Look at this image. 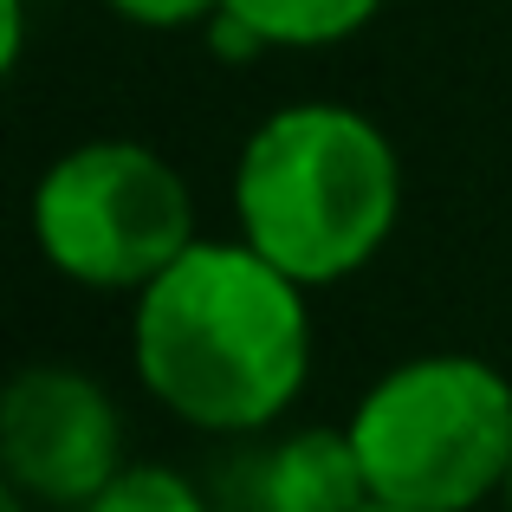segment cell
<instances>
[{"mask_svg": "<svg viewBox=\"0 0 512 512\" xmlns=\"http://www.w3.org/2000/svg\"><path fill=\"white\" fill-rule=\"evenodd\" d=\"M26 59V0H0V65H20Z\"/></svg>", "mask_w": 512, "mask_h": 512, "instance_id": "obj_10", "label": "cell"}, {"mask_svg": "<svg viewBox=\"0 0 512 512\" xmlns=\"http://www.w3.org/2000/svg\"><path fill=\"white\" fill-rule=\"evenodd\" d=\"M124 415L78 363H26L0 389V487L85 512L124 474Z\"/></svg>", "mask_w": 512, "mask_h": 512, "instance_id": "obj_5", "label": "cell"}, {"mask_svg": "<svg viewBox=\"0 0 512 512\" xmlns=\"http://www.w3.org/2000/svg\"><path fill=\"white\" fill-rule=\"evenodd\" d=\"M130 370L195 435H266L312 376V292L247 240H195L130 312Z\"/></svg>", "mask_w": 512, "mask_h": 512, "instance_id": "obj_1", "label": "cell"}, {"mask_svg": "<svg viewBox=\"0 0 512 512\" xmlns=\"http://www.w3.org/2000/svg\"><path fill=\"white\" fill-rule=\"evenodd\" d=\"M370 506L474 512L512 474V376L467 350L402 357L344 422Z\"/></svg>", "mask_w": 512, "mask_h": 512, "instance_id": "obj_3", "label": "cell"}, {"mask_svg": "<svg viewBox=\"0 0 512 512\" xmlns=\"http://www.w3.org/2000/svg\"><path fill=\"white\" fill-rule=\"evenodd\" d=\"M85 512H208V493L163 461H130Z\"/></svg>", "mask_w": 512, "mask_h": 512, "instance_id": "obj_8", "label": "cell"}, {"mask_svg": "<svg viewBox=\"0 0 512 512\" xmlns=\"http://www.w3.org/2000/svg\"><path fill=\"white\" fill-rule=\"evenodd\" d=\"M0 512H26V500H20L13 487H0Z\"/></svg>", "mask_w": 512, "mask_h": 512, "instance_id": "obj_11", "label": "cell"}, {"mask_svg": "<svg viewBox=\"0 0 512 512\" xmlns=\"http://www.w3.org/2000/svg\"><path fill=\"white\" fill-rule=\"evenodd\" d=\"M253 506L260 512H363L370 487H363L350 435L344 428H305V435H286L279 448H266L260 467H253Z\"/></svg>", "mask_w": 512, "mask_h": 512, "instance_id": "obj_6", "label": "cell"}, {"mask_svg": "<svg viewBox=\"0 0 512 512\" xmlns=\"http://www.w3.org/2000/svg\"><path fill=\"white\" fill-rule=\"evenodd\" d=\"M104 7L143 33H182V26H208L221 0H104Z\"/></svg>", "mask_w": 512, "mask_h": 512, "instance_id": "obj_9", "label": "cell"}, {"mask_svg": "<svg viewBox=\"0 0 512 512\" xmlns=\"http://www.w3.org/2000/svg\"><path fill=\"white\" fill-rule=\"evenodd\" d=\"M227 20H240L260 46H286V52H318V46H344L350 33L383 13V0H221Z\"/></svg>", "mask_w": 512, "mask_h": 512, "instance_id": "obj_7", "label": "cell"}, {"mask_svg": "<svg viewBox=\"0 0 512 512\" xmlns=\"http://www.w3.org/2000/svg\"><path fill=\"white\" fill-rule=\"evenodd\" d=\"M363 512H402V506H363Z\"/></svg>", "mask_w": 512, "mask_h": 512, "instance_id": "obj_13", "label": "cell"}, {"mask_svg": "<svg viewBox=\"0 0 512 512\" xmlns=\"http://www.w3.org/2000/svg\"><path fill=\"white\" fill-rule=\"evenodd\" d=\"M500 500H506V512H512V474H506V493H500Z\"/></svg>", "mask_w": 512, "mask_h": 512, "instance_id": "obj_12", "label": "cell"}, {"mask_svg": "<svg viewBox=\"0 0 512 512\" xmlns=\"http://www.w3.org/2000/svg\"><path fill=\"white\" fill-rule=\"evenodd\" d=\"M402 214V163L376 117L338 98L279 104L234 163V234L305 292L357 279Z\"/></svg>", "mask_w": 512, "mask_h": 512, "instance_id": "obj_2", "label": "cell"}, {"mask_svg": "<svg viewBox=\"0 0 512 512\" xmlns=\"http://www.w3.org/2000/svg\"><path fill=\"white\" fill-rule=\"evenodd\" d=\"M26 227L59 279L130 299L201 240L182 169L137 137H91L52 156L26 201Z\"/></svg>", "mask_w": 512, "mask_h": 512, "instance_id": "obj_4", "label": "cell"}]
</instances>
